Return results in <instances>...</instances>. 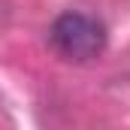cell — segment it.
<instances>
[{
    "label": "cell",
    "instance_id": "obj_1",
    "mask_svg": "<svg viewBox=\"0 0 130 130\" xmlns=\"http://www.w3.org/2000/svg\"><path fill=\"white\" fill-rule=\"evenodd\" d=\"M52 45L67 61L85 64L106 48V27L88 12H64L52 24Z\"/></svg>",
    "mask_w": 130,
    "mask_h": 130
}]
</instances>
